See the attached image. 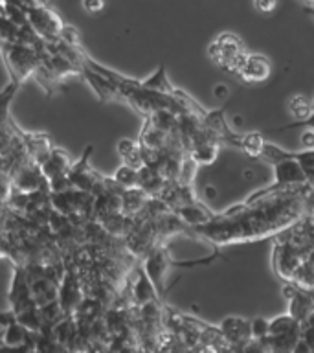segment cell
I'll use <instances>...</instances> for the list:
<instances>
[{
	"instance_id": "cell-1",
	"label": "cell",
	"mask_w": 314,
	"mask_h": 353,
	"mask_svg": "<svg viewBox=\"0 0 314 353\" xmlns=\"http://www.w3.org/2000/svg\"><path fill=\"white\" fill-rule=\"evenodd\" d=\"M311 197L313 184H297L270 193L255 203H237L215 214L208 223L191 226L189 236L209 243L220 256L224 247L261 241L285 230L311 212Z\"/></svg>"
},
{
	"instance_id": "cell-2",
	"label": "cell",
	"mask_w": 314,
	"mask_h": 353,
	"mask_svg": "<svg viewBox=\"0 0 314 353\" xmlns=\"http://www.w3.org/2000/svg\"><path fill=\"white\" fill-rule=\"evenodd\" d=\"M297 151H291L289 157L285 159H280L272 162V170H274V181L270 182L269 186L259 188L252 195H248L242 203H255L259 199L266 197L270 193L280 192V190H285V188L297 186V184H313V181H308L305 173H303L302 165L297 164Z\"/></svg>"
},
{
	"instance_id": "cell-3",
	"label": "cell",
	"mask_w": 314,
	"mask_h": 353,
	"mask_svg": "<svg viewBox=\"0 0 314 353\" xmlns=\"http://www.w3.org/2000/svg\"><path fill=\"white\" fill-rule=\"evenodd\" d=\"M0 55L4 59L6 70L10 74V79L17 83H24L32 79L33 72L41 63L39 59L37 46L24 43H6L0 46Z\"/></svg>"
},
{
	"instance_id": "cell-4",
	"label": "cell",
	"mask_w": 314,
	"mask_h": 353,
	"mask_svg": "<svg viewBox=\"0 0 314 353\" xmlns=\"http://www.w3.org/2000/svg\"><path fill=\"white\" fill-rule=\"evenodd\" d=\"M94 148L92 145H87L85 151H83L81 159L77 162H72L70 170L66 173L68 181L74 188L77 190H83V192L92 193V195H98L99 192H103L105 188L110 184L109 176L101 175L98 171L94 170L90 165V154H92Z\"/></svg>"
},
{
	"instance_id": "cell-5",
	"label": "cell",
	"mask_w": 314,
	"mask_h": 353,
	"mask_svg": "<svg viewBox=\"0 0 314 353\" xmlns=\"http://www.w3.org/2000/svg\"><path fill=\"white\" fill-rule=\"evenodd\" d=\"M244 54H247V50H244L242 41L237 37L236 33L230 32L219 33L208 48L209 59L213 61L219 68L231 72V74H236L237 66H239Z\"/></svg>"
},
{
	"instance_id": "cell-6",
	"label": "cell",
	"mask_w": 314,
	"mask_h": 353,
	"mask_svg": "<svg viewBox=\"0 0 314 353\" xmlns=\"http://www.w3.org/2000/svg\"><path fill=\"white\" fill-rule=\"evenodd\" d=\"M313 250H303L296 247L283 236V232L274 236V254H272V265H274L275 276L283 281H291L294 270L302 263L303 258L311 256Z\"/></svg>"
},
{
	"instance_id": "cell-7",
	"label": "cell",
	"mask_w": 314,
	"mask_h": 353,
	"mask_svg": "<svg viewBox=\"0 0 314 353\" xmlns=\"http://www.w3.org/2000/svg\"><path fill=\"white\" fill-rule=\"evenodd\" d=\"M173 267V258H171L169 250L165 247V243H156L151 250L142 258V269L154 285L158 296L164 300L165 296V278L167 272Z\"/></svg>"
},
{
	"instance_id": "cell-8",
	"label": "cell",
	"mask_w": 314,
	"mask_h": 353,
	"mask_svg": "<svg viewBox=\"0 0 314 353\" xmlns=\"http://www.w3.org/2000/svg\"><path fill=\"white\" fill-rule=\"evenodd\" d=\"M26 17L28 24L33 28V32L37 33L39 37L43 41H55L59 39L61 30H63V19L57 15V11L48 4V2H43V4L35 6H26Z\"/></svg>"
},
{
	"instance_id": "cell-9",
	"label": "cell",
	"mask_w": 314,
	"mask_h": 353,
	"mask_svg": "<svg viewBox=\"0 0 314 353\" xmlns=\"http://www.w3.org/2000/svg\"><path fill=\"white\" fill-rule=\"evenodd\" d=\"M283 296L289 302V314L294 320H297L300 324L314 319L313 291H307V289L294 285L292 281H285V285H283Z\"/></svg>"
},
{
	"instance_id": "cell-10",
	"label": "cell",
	"mask_w": 314,
	"mask_h": 353,
	"mask_svg": "<svg viewBox=\"0 0 314 353\" xmlns=\"http://www.w3.org/2000/svg\"><path fill=\"white\" fill-rule=\"evenodd\" d=\"M83 289L74 265H65V272L57 285V302L65 314H72L83 300Z\"/></svg>"
},
{
	"instance_id": "cell-11",
	"label": "cell",
	"mask_w": 314,
	"mask_h": 353,
	"mask_svg": "<svg viewBox=\"0 0 314 353\" xmlns=\"http://www.w3.org/2000/svg\"><path fill=\"white\" fill-rule=\"evenodd\" d=\"M11 269H13V274H11L10 291H8V303L11 311L19 313L22 309L37 307L32 300L30 281H28L24 265H11Z\"/></svg>"
},
{
	"instance_id": "cell-12",
	"label": "cell",
	"mask_w": 314,
	"mask_h": 353,
	"mask_svg": "<svg viewBox=\"0 0 314 353\" xmlns=\"http://www.w3.org/2000/svg\"><path fill=\"white\" fill-rule=\"evenodd\" d=\"M224 342L230 346V352H241L242 346L252 339L250 320L242 316H226L217 325Z\"/></svg>"
},
{
	"instance_id": "cell-13",
	"label": "cell",
	"mask_w": 314,
	"mask_h": 353,
	"mask_svg": "<svg viewBox=\"0 0 314 353\" xmlns=\"http://www.w3.org/2000/svg\"><path fill=\"white\" fill-rule=\"evenodd\" d=\"M236 76L244 83H263L270 76V61L261 54H244L237 66Z\"/></svg>"
},
{
	"instance_id": "cell-14",
	"label": "cell",
	"mask_w": 314,
	"mask_h": 353,
	"mask_svg": "<svg viewBox=\"0 0 314 353\" xmlns=\"http://www.w3.org/2000/svg\"><path fill=\"white\" fill-rule=\"evenodd\" d=\"M79 76L87 81V85L94 90V94L98 96L103 103H110V101H121L120 88L112 81H109L107 77H103L98 72H94L92 68H88L85 63L81 65V74Z\"/></svg>"
},
{
	"instance_id": "cell-15",
	"label": "cell",
	"mask_w": 314,
	"mask_h": 353,
	"mask_svg": "<svg viewBox=\"0 0 314 353\" xmlns=\"http://www.w3.org/2000/svg\"><path fill=\"white\" fill-rule=\"evenodd\" d=\"M74 160L70 159V154L66 153L63 148H57V145H52V149L48 151V154L44 157V160L39 164L41 171H43L46 182L54 181V179H59V176H65L70 170V165Z\"/></svg>"
},
{
	"instance_id": "cell-16",
	"label": "cell",
	"mask_w": 314,
	"mask_h": 353,
	"mask_svg": "<svg viewBox=\"0 0 314 353\" xmlns=\"http://www.w3.org/2000/svg\"><path fill=\"white\" fill-rule=\"evenodd\" d=\"M0 347L32 352V331L22 327L17 322H11V324L4 325L2 331H0Z\"/></svg>"
},
{
	"instance_id": "cell-17",
	"label": "cell",
	"mask_w": 314,
	"mask_h": 353,
	"mask_svg": "<svg viewBox=\"0 0 314 353\" xmlns=\"http://www.w3.org/2000/svg\"><path fill=\"white\" fill-rule=\"evenodd\" d=\"M302 325L297 320H294L291 314H278L272 320H269V333L266 335L275 336V339H285V341L296 342L300 339Z\"/></svg>"
},
{
	"instance_id": "cell-18",
	"label": "cell",
	"mask_w": 314,
	"mask_h": 353,
	"mask_svg": "<svg viewBox=\"0 0 314 353\" xmlns=\"http://www.w3.org/2000/svg\"><path fill=\"white\" fill-rule=\"evenodd\" d=\"M171 212H175V214L180 217L182 223L189 226V228H191V226L208 223V221L215 215V212H211L202 201H197V203L191 204H184V206H178V208L171 210Z\"/></svg>"
},
{
	"instance_id": "cell-19",
	"label": "cell",
	"mask_w": 314,
	"mask_h": 353,
	"mask_svg": "<svg viewBox=\"0 0 314 353\" xmlns=\"http://www.w3.org/2000/svg\"><path fill=\"white\" fill-rule=\"evenodd\" d=\"M164 184H165V179L160 175L158 171L154 170V168L145 164L138 168L136 186L140 188L143 193H147L149 197H158V193L162 192Z\"/></svg>"
},
{
	"instance_id": "cell-20",
	"label": "cell",
	"mask_w": 314,
	"mask_h": 353,
	"mask_svg": "<svg viewBox=\"0 0 314 353\" xmlns=\"http://www.w3.org/2000/svg\"><path fill=\"white\" fill-rule=\"evenodd\" d=\"M289 112L292 114V118H296V123L292 125H286L285 129H291V127H297L305 123V125H313V114H314V107L311 98L303 96V94H296L294 98L289 101Z\"/></svg>"
},
{
	"instance_id": "cell-21",
	"label": "cell",
	"mask_w": 314,
	"mask_h": 353,
	"mask_svg": "<svg viewBox=\"0 0 314 353\" xmlns=\"http://www.w3.org/2000/svg\"><path fill=\"white\" fill-rule=\"evenodd\" d=\"M30 281V292H32V300L35 305H44V303L57 300V283L52 281L50 278L39 276Z\"/></svg>"
},
{
	"instance_id": "cell-22",
	"label": "cell",
	"mask_w": 314,
	"mask_h": 353,
	"mask_svg": "<svg viewBox=\"0 0 314 353\" xmlns=\"http://www.w3.org/2000/svg\"><path fill=\"white\" fill-rule=\"evenodd\" d=\"M220 151V142L211 140V142H202L193 145L186 151V154L195 162L197 165H209L213 164Z\"/></svg>"
},
{
	"instance_id": "cell-23",
	"label": "cell",
	"mask_w": 314,
	"mask_h": 353,
	"mask_svg": "<svg viewBox=\"0 0 314 353\" xmlns=\"http://www.w3.org/2000/svg\"><path fill=\"white\" fill-rule=\"evenodd\" d=\"M147 199V193H143L138 186L125 188V190L121 192V212L132 217V215H136L138 212L145 206Z\"/></svg>"
},
{
	"instance_id": "cell-24",
	"label": "cell",
	"mask_w": 314,
	"mask_h": 353,
	"mask_svg": "<svg viewBox=\"0 0 314 353\" xmlns=\"http://www.w3.org/2000/svg\"><path fill=\"white\" fill-rule=\"evenodd\" d=\"M140 87L162 94H173V90L176 88L175 85L169 81V77H167L165 65H160L154 74H151V76L145 77V79H140Z\"/></svg>"
},
{
	"instance_id": "cell-25",
	"label": "cell",
	"mask_w": 314,
	"mask_h": 353,
	"mask_svg": "<svg viewBox=\"0 0 314 353\" xmlns=\"http://www.w3.org/2000/svg\"><path fill=\"white\" fill-rule=\"evenodd\" d=\"M116 149H118V154L120 159L123 160V164L131 165L134 170H138L140 165H143L142 153H140V145L134 140H129V138H121L120 142L116 143Z\"/></svg>"
},
{
	"instance_id": "cell-26",
	"label": "cell",
	"mask_w": 314,
	"mask_h": 353,
	"mask_svg": "<svg viewBox=\"0 0 314 353\" xmlns=\"http://www.w3.org/2000/svg\"><path fill=\"white\" fill-rule=\"evenodd\" d=\"M313 254L303 258V261L297 265V269L294 270L291 281L294 285L302 287V289H307V291H313Z\"/></svg>"
},
{
	"instance_id": "cell-27",
	"label": "cell",
	"mask_w": 314,
	"mask_h": 353,
	"mask_svg": "<svg viewBox=\"0 0 314 353\" xmlns=\"http://www.w3.org/2000/svg\"><path fill=\"white\" fill-rule=\"evenodd\" d=\"M263 143H264L263 132L252 131V132H247V134H241V143H239V149H241V151H244L248 157H252V159H259L261 149H263Z\"/></svg>"
},
{
	"instance_id": "cell-28",
	"label": "cell",
	"mask_w": 314,
	"mask_h": 353,
	"mask_svg": "<svg viewBox=\"0 0 314 353\" xmlns=\"http://www.w3.org/2000/svg\"><path fill=\"white\" fill-rule=\"evenodd\" d=\"M19 88H21V83L10 79V83L0 90V120H8L11 116V103H13V99H15Z\"/></svg>"
},
{
	"instance_id": "cell-29",
	"label": "cell",
	"mask_w": 314,
	"mask_h": 353,
	"mask_svg": "<svg viewBox=\"0 0 314 353\" xmlns=\"http://www.w3.org/2000/svg\"><path fill=\"white\" fill-rule=\"evenodd\" d=\"M15 322L30 331H39L41 325H43V319H41V313H39L37 307L22 309V311L15 313Z\"/></svg>"
},
{
	"instance_id": "cell-30",
	"label": "cell",
	"mask_w": 314,
	"mask_h": 353,
	"mask_svg": "<svg viewBox=\"0 0 314 353\" xmlns=\"http://www.w3.org/2000/svg\"><path fill=\"white\" fill-rule=\"evenodd\" d=\"M112 181L121 188H134L138 181V170L131 168V165L121 164L118 170L114 171V175L110 176Z\"/></svg>"
},
{
	"instance_id": "cell-31",
	"label": "cell",
	"mask_w": 314,
	"mask_h": 353,
	"mask_svg": "<svg viewBox=\"0 0 314 353\" xmlns=\"http://www.w3.org/2000/svg\"><path fill=\"white\" fill-rule=\"evenodd\" d=\"M297 164L302 165L303 173L308 181H313V168H314V154L313 148H303L297 151Z\"/></svg>"
},
{
	"instance_id": "cell-32",
	"label": "cell",
	"mask_w": 314,
	"mask_h": 353,
	"mask_svg": "<svg viewBox=\"0 0 314 353\" xmlns=\"http://www.w3.org/2000/svg\"><path fill=\"white\" fill-rule=\"evenodd\" d=\"M250 333H252V339H255V341L263 339L269 333V319L255 316V319L250 320Z\"/></svg>"
},
{
	"instance_id": "cell-33",
	"label": "cell",
	"mask_w": 314,
	"mask_h": 353,
	"mask_svg": "<svg viewBox=\"0 0 314 353\" xmlns=\"http://www.w3.org/2000/svg\"><path fill=\"white\" fill-rule=\"evenodd\" d=\"M107 0H83V10L90 13V15H98L105 10Z\"/></svg>"
},
{
	"instance_id": "cell-34",
	"label": "cell",
	"mask_w": 314,
	"mask_h": 353,
	"mask_svg": "<svg viewBox=\"0 0 314 353\" xmlns=\"http://www.w3.org/2000/svg\"><path fill=\"white\" fill-rule=\"evenodd\" d=\"M253 6L259 13H272L278 6V0H253Z\"/></svg>"
},
{
	"instance_id": "cell-35",
	"label": "cell",
	"mask_w": 314,
	"mask_h": 353,
	"mask_svg": "<svg viewBox=\"0 0 314 353\" xmlns=\"http://www.w3.org/2000/svg\"><path fill=\"white\" fill-rule=\"evenodd\" d=\"M302 143H303V148H314L313 125H307V131L303 132V137H302Z\"/></svg>"
},
{
	"instance_id": "cell-36",
	"label": "cell",
	"mask_w": 314,
	"mask_h": 353,
	"mask_svg": "<svg viewBox=\"0 0 314 353\" xmlns=\"http://www.w3.org/2000/svg\"><path fill=\"white\" fill-rule=\"evenodd\" d=\"M11 322H15V313L11 309L0 311V327H4V325L11 324Z\"/></svg>"
},
{
	"instance_id": "cell-37",
	"label": "cell",
	"mask_w": 314,
	"mask_h": 353,
	"mask_svg": "<svg viewBox=\"0 0 314 353\" xmlns=\"http://www.w3.org/2000/svg\"><path fill=\"white\" fill-rule=\"evenodd\" d=\"M215 96L219 99H224L226 96H228V88H226L224 85H217V88H215Z\"/></svg>"
},
{
	"instance_id": "cell-38",
	"label": "cell",
	"mask_w": 314,
	"mask_h": 353,
	"mask_svg": "<svg viewBox=\"0 0 314 353\" xmlns=\"http://www.w3.org/2000/svg\"><path fill=\"white\" fill-rule=\"evenodd\" d=\"M24 6H35V4H43V2H48V0H22Z\"/></svg>"
},
{
	"instance_id": "cell-39",
	"label": "cell",
	"mask_w": 314,
	"mask_h": 353,
	"mask_svg": "<svg viewBox=\"0 0 314 353\" xmlns=\"http://www.w3.org/2000/svg\"><path fill=\"white\" fill-rule=\"evenodd\" d=\"M303 6H305V10L313 11V0H300Z\"/></svg>"
},
{
	"instance_id": "cell-40",
	"label": "cell",
	"mask_w": 314,
	"mask_h": 353,
	"mask_svg": "<svg viewBox=\"0 0 314 353\" xmlns=\"http://www.w3.org/2000/svg\"><path fill=\"white\" fill-rule=\"evenodd\" d=\"M0 121H4V120H0Z\"/></svg>"
}]
</instances>
